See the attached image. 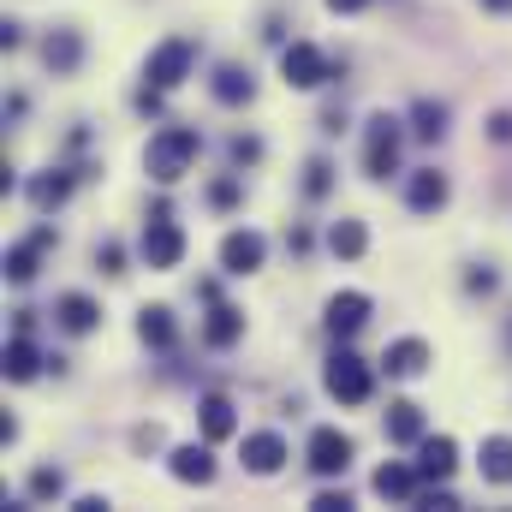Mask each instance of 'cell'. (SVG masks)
I'll return each instance as SVG.
<instances>
[{"mask_svg":"<svg viewBox=\"0 0 512 512\" xmlns=\"http://www.w3.org/2000/svg\"><path fill=\"white\" fill-rule=\"evenodd\" d=\"M435 364V352H429V340H417V334H405V340H393L382 352V370L393 382H411V376H423Z\"/></svg>","mask_w":512,"mask_h":512,"instance_id":"cell-9","label":"cell"},{"mask_svg":"<svg viewBox=\"0 0 512 512\" xmlns=\"http://www.w3.org/2000/svg\"><path fill=\"white\" fill-rule=\"evenodd\" d=\"M328 251L346 256V262H358V256L370 251V233H364V221H334V227H328Z\"/></svg>","mask_w":512,"mask_h":512,"instance_id":"cell-26","label":"cell"},{"mask_svg":"<svg viewBox=\"0 0 512 512\" xmlns=\"http://www.w3.org/2000/svg\"><path fill=\"white\" fill-rule=\"evenodd\" d=\"M382 423H387V441L393 447H417L423 441V405H411V399H393Z\"/></svg>","mask_w":512,"mask_h":512,"instance_id":"cell-19","label":"cell"},{"mask_svg":"<svg viewBox=\"0 0 512 512\" xmlns=\"http://www.w3.org/2000/svg\"><path fill=\"white\" fill-rule=\"evenodd\" d=\"M453 465H459V441H453V435H423V441H417V471H423V483H447Z\"/></svg>","mask_w":512,"mask_h":512,"instance_id":"cell-13","label":"cell"},{"mask_svg":"<svg viewBox=\"0 0 512 512\" xmlns=\"http://www.w3.org/2000/svg\"><path fill=\"white\" fill-rule=\"evenodd\" d=\"M96 262H102V268H108V274H120V262H126V251H120V245H114V239H108V245H102V251H96Z\"/></svg>","mask_w":512,"mask_h":512,"instance_id":"cell-34","label":"cell"},{"mask_svg":"<svg viewBox=\"0 0 512 512\" xmlns=\"http://www.w3.org/2000/svg\"><path fill=\"white\" fill-rule=\"evenodd\" d=\"M417 489H423V471H417V465L387 459L382 471H376V495H382V501H417Z\"/></svg>","mask_w":512,"mask_h":512,"instance_id":"cell-18","label":"cell"},{"mask_svg":"<svg viewBox=\"0 0 512 512\" xmlns=\"http://www.w3.org/2000/svg\"><path fill=\"white\" fill-rule=\"evenodd\" d=\"M197 149H203V137H197L191 126H167V131H155V137H149L143 167H149V179H155V185H179V179L191 173Z\"/></svg>","mask_w":512,"mask_h":512,"instance_id":"cell-1","label":"cell"},{"mask_svg":"<svg viewBox=\"0 0 512 512\" xmlns=\"http://www.w3.org/2000/svg\"><path fill=\"white\" fill-rule=\"evenodd\" d=\"M209 203H215V209H233V203H239V185H233V179L209 185Z\"/></svg>","mask_w":512,"mask_h":512,"instance_id":"cell-32","label":"cell"},{"mask_svg":"<svg viewBox=\"0 0 512 512\" xmlns=\"http://www.w3.org/2000/svg\"><path fill=\"white\" fill-rule=\"evenodd\" d=\"M483 483H512V435L483 441Z\"/></svg>","mask_w":512,"mask_h":512,"instance_id":"cell-27","label":"cell"},{"mask_svg":"<svg viewBox=\"0 0 512 512\" xmlns=\"http://www.w3.org/2000/svg\"><path fill=\"white\" fill-rule=\"evenodd\" d=\"M167 471H173L179 483H197V489H203V483H215V453L197 447V441H191V447H173V453H167Z\"/></svg>","mask_w":512,"mask_h":512,"instance_id":"cell-16","label":"cell"},{"mask_svg":"<svg viewBox=\"0 0 512 512\" xmlns=\"http://www.w3.org/2000/svg\"><path fill=\"white\" fill-rule=\"evenodd\" d=\"M191 66H197V42H191V36H167L161 48H149L143 78H149L155 90H179V84L191 78Z\"/></svg>","mask_w":512,"mask_h":512,"instance_id":"cell-3","label":"cell"},{"mask_svg":"<svg viewBox=\"0 0 512 512\" xmlns=\"http://www.w3.org/2000/svg\"><path fill=\"white\" fill-rule=\"evenodd\" d=\"M399 149H405V126L393 114H370V126H364V173L370 179L399 173Z\"/></svg>","mask_w":512,"mask_h":512,"instance_id":"cell-2","label":"cell"},{"mask_svg":"<svg viewBox=\"0 0 512 512\" xmlns=\"http://www.w3.org/2000/svg\"><path fill=\"white\" fill-rule=\"evenodd\" d=\"M137 251H143L149 268H179V262H185V227H179L167 209H155L149 227H143V239H137Z\"/></svg>","mask_w":512,"mask_h":512,"instance_id":"cell-5","label":"cell"},{"mask_svg":"<svg viewBox=\"0 0 512 512\" xmlns=\"http://www.w3.org/2000/svg\"><path fill=\"white\" fill-rule=\"evenodd\" d=\"M54 322H60L66 334H90V328L102 322V304H96V298H84V292H66V298L54 304Z\"/></svg>","mask_w":512,"mask_h":512,"instance_id":"cell-20","label":"cell"},{"mask_svg":"<svg viewBox=\"0 0 512 512\" xmlns=\"http://www.w3.org/2000/svg\"><path fill=\"white\" fill-rule=\"evenodd\" d=\"M239 334H245V316H239L233 304H215V310H209V322H203V340L227 352V346H239Z\"/></svg>","mask_w":512,"mask_h":512,"instance_id":"cell-23","label":"cell"},{"mask_svg":"<svg viewBox=\"0 0 512 512\" xmlns=\"http://www.w3.org/2000/svg\"><path fill=\"white\" fill-rule=\"evenodd\" d=\"M72 512H108V501H102V495H78V501H72Z\"/></svg>","mask_w":512,"mask_h":512,"instance_id":"cell-37","label":"cell"},{"mask_svg":"<svg viewBox=\"0 0 512 512\" xmlns=\"http://www.w3.org/2000/svg\"><path fill=\"white\" fill-rule=\"evenodd\" d=\"M256 155H262L256 137H233V161H256Z\"/></svg>","mask_w":512,"mask_h":512,"instance_id":"cell-35","label":"cell"},{"mask_svg":"<svg viewBox=\"0 0 512 512\" xmlns=\"http://www.w3.org/2000/svg\"><path fill=\"white\" fill-rule=\"evenodd\" d=\"M310 507H316V512H346V507H352V495H334V489H322Z\"/></svg>","mask_w":512,"mask_h":512,"instance_id":"cell-33","label":"cell"},{"mask_svg":"<svg viewBox=\"0 0 512 512\" xmlns=\"http://www.w3.org/2000/svg\"><path fill=\"white\" fill-rule=\"evenodd\" d=\"M447 197H453V185H447V173H435V167H417V173L405 179V203H411L417 215L447 209Z\"/></svg>","mask_w":512,"mask_h":512,"instance_id":"cell-12","label":"cell"},{"mask_svg":"<svg viewBox=\"0 0 512 512\" xmlns=\"http://www.w3.org/2000/svg\"><path fill=\"white\" fill-rule=\"evenodd\" d=\"M280 465H286V441H280L274 429L245 435V471H251V477H274Z\"/></svg>","mask_w":512,"mask_h":512,"instance_id":"cell-14","label":"cell"},{"mask_svg":"<svg viewBox=\"0 0 512 512\" xmlns=\"http://www.w3.org/2000/svg\"><path fill=\"white\" fill-rule=\"evenodd\" d=\"M489 131H495V143H512V114H495V120H489Z\"/></svg>","mask_w":512,"mask_h":512,"instance_id":"cell-36","label":"cell"},{"mask_svg":"<svg viewBox=\"0 0 512 512\" xmlns=\"http://www.w3.org/2000/svg\"><path fill=\"white\" fill-rule=\"evenodd\" d=\"M30 495H36V501H60V495H66V471H60V465L30 471Z\"/></svg>","mask_w":512,"mask_h":512,"instance_id":"cell-29","label":"cell"},{"mask_svg":"<svg viewBox=\"0 0 512 512\" xmlns=\"http://www.w3.org/2000/svg\"><path fill=\"white\" fill-rule=\"evenodd\" d=\"M262 256H268V239L251 233V227H239V233H227V239H221V268H227V274H256V268H262Z\"/></svg>","mask_w":512,"mask_h":512,"instance_id":"cell-11","label":"cell"},{"mask_svg":"<svg viewBox=\"0 0 512 512\" xmlns=\"http://www.w3.org/2000/svg\"><path fill=\"white\" fill-rule=\"evenodd\" d=\"M370 0H328V12H364Z\"/></svg>","mask_w":512,"mask_h":512,"instance_id":"cell-38","label":"cell"},{"mask_svg":"<svg viewBox=\"0 0 512 512\" xmlns=\"http://www.w3.org/2000/svg\"><path fill=\"white\" fill-rule=\"evenodd\" d=\"M42 60H48L54 72H78V60H84V36H78V30H54V36L42 42Z\"/></svg>","mask_w":512,"mask_h":512,"instance_id":"cell-22","label":"cell"},{"mask_svg":"<svg viewBox=\"0 0 512 512\" xmlns=\"http://www.w3.org/2000/svg\"><path fill=\"white\" fill-rule=\"evenodd\" d=\"M137 340H143V346H155V352H167V346L179 340L173 310H167V304H143V310H137Z\"/></svg>","mask_w":512,"mask_h":512,"instance_id":"cell-17","label":"cell"},{"mask_svg":"<svg viewBox=\"0 0 512 512\" xmlns=\"http://www.w3.org/2000/svg\"><path fill=\"white\" fill-rule=\"evenodd\" d=\"M54 245V227H36L30 239H18L12 251H6V280L12 286H30L36 280V268H42V251Z\"/></svg>","mask_w":512,"mask_h":512,"instance_id":"cell-10","label":"cell"},{"mask_svg":"<svg viewBox=\"0 0 512 512\" xmlns=\"http://www.w3.org/2000/svg\"><path fill=\"white\" fill-rule=\"evenodd\" d=\"M42 370V352L30 346V334H12L6 340V382H36Z\"/></svg>","mask_w":512,"mask_h":512,"instance_id":"cell-24","label":"cell"},{"mask_svg":"<svg viewBox=\"0 0 512 512\" xmlns=\"http://www.w3.org/2000/svg\"><path fill=\"white\" fill-rule=\"evenodd\" d=\"M483 6H489V12H512V0H483Z\"/></svg>","mask_w":512,"mask_h":512,"instance_id":"cell-39","label":"cell"},{"mask_svg":"<svg viewBox=\"0 0 512 512\" xmlns=\"http://www.w3.org/2000/svg\"><path fill=\"white\" fill-rule=\"evenodd\" d=\"M197 423H203V441H227V435H239V411H233L227 393H203Z\"/></svg>","mask_w":512,"mask_h":512,"instance_id":"cell-15","label":"cell"},{"mask_svg":"<svg viewBox=\"0 0 512 512\" xmlns=\"http://www.w3.org/2000/svg\"><path fill=\"white\" fill-rule=\"evenodd\" d=\"M72 185H78V179L60 173V167H54V173H36V179H30V203H36V209H60V203L72 197Z\"/></svg>","mask_w":512,"mask_h":512,"instance_id":"cell-25","label":"cell"},{"mask_svg":"<svg viewBox=\"0 0 512 512\" xmlns=\"http://www.w3.org/2000/svg\"><path fill=\"white\" fill-rule=\"evenodd\" d=\"M304 191H310V197H328V191H334V167H328V161H310V167H304Z\"/></svg>","mask_w":512,"mask_h":512,"instance_id":"cell-30","label":"cell"},{"mask_svg":"<svg viewBox=\"0 0 512 512\" xmlns=\"http://www.w3.org/2000/svg\"><path fill=\"white\" fill-rule=\"evenodd\" d=\"M417 507H429V512H453L459 501H453L447 489H417Z\"/></svg>","mask_w":512,"mask_h":512,"instance_id":"cell-31","label":"cell"},{"mask_svg":"<svg viewBox=\"0 0 512 512\" xmlns=\"http://www.w3.org/2000/svg\"><path fill=\"white\" fill-rule=\"evenodd\" d=\"M280 78L292 90H316V84L334 78V66H328V54L316 42H292V48H280Z\"/></svg>","mask_w":512,"mask_h":512,"instance_id":"cell-6","label":"cell"},{"mask_svg":"<svg viewBox=\"0 0 512 512\" xmlns=\"http://www.w3.org/2000/svg\"><path fill=\"white\" fill-rule=\"evenodd\" d=\"M256 96V78L245 66H215V102H227V108H245Z\"/></svg>","mask_w":512,"mask_h":512,"instance_id":"cell-21","label":"cell"},{"mask_svg":"<svg viewBox=\"0 0 512 512\" xmlns=\"http://www.w3.org/2000/svg\"><path fill=\"white\" fill-rule=\"evenodd\" d=\"M370 310H376L370 292H334V298L322 304V328H328L334 340H352V334L370 322Z\"/></svg>","mask_w":512,"mask_h":512,"instance_id":"cell-7","label":"cell"},{"mask_svg":"<svg viewBox=\"0 0 512 512\" xmlns=\"http://www.w3.org/2000/svg\"><path fill=\"white\" fill-rule=\"evenodd\" d=\"M304 459H310L316 477H340V471L352 465V435H340V429H310Z\"/></svg>","mask_w":512,"mask_h":512,"instance_id":"cell-8","label":"cell"},{"mask_svg":"<svg viewBox=\"0 0 512 512\" xmlns=\"http://www.w3.org/2000/svg\"><path fill=\"white\" fill-rule=\"evenodd\" d=\"M322 387H328L340 405H364V399L376 393V370H370L358 352H334L328 370H322Z\"/></svg>","mask_w":512,"mask_h":512,"instance_id":"cell-4","label":"cell"},{"mask_svg":"<svg viewBox=\"0 0 512 512\" xmlns=\"http://www.w3.org/2000/svg\"><path fill=\"white\" fill-rule=\"evenodd\" d=\"M411 131H417L423 143L447 137V108H441V102H417V108H411Z\"/></svg>","mask_w":512,"mask_h":512,"instance_id":"cell-28","label":"cell"}]
</instances>
